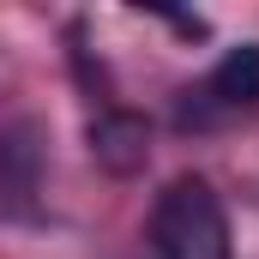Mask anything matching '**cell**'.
I'll use <instances>...</instances> for the list:
<instances>
[{"instance_id":"obj_1","label":"cell","mask_w":259,"mask_h":259,"mask_svg":"<svg viewBox=\"0 0 259 259\" xmlns=\"http://www.w3.org/2000/svg\"><path fill=\"white\" fill-rule=\"evenodd\" d=\"M151 259H229V217L211 181L181 175L151 211Z\"/></svg>"},{"instance_id":"obj_2","label":"cell","mask_w":259,"mask_h":259,"mask_svg":"<svg viewBox=\"0 0 259 259\" xmlns=\"http://www.w3.org/2000/svg\"><path fill=\"white\" fill-rule=\"evenodd\" d=\"M205 97L217 109H259V42H241V49H229L211 66Z\"/></svg>"},{"instance_id":"obj_3","label":"cell","mask_w":259,"mask_h":259,"mask_svg":"<svg viewBox=\"0 0 259 259\" xmlns=\"http://www.w3.org/2000/svg\"><path fill=\"white\" fill-rule=\"evenodd\" d=\"M91 151L115 169V175H127L145 163V121H133V115H103L97 127H91Z\"/></svg>"}]
</instances>
